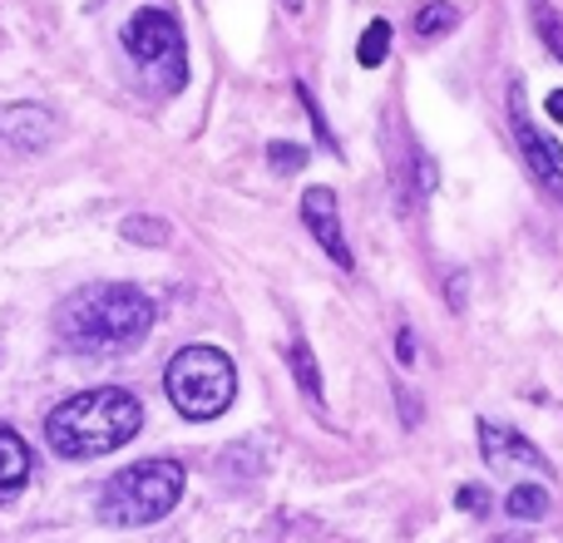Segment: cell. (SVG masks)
Wrapping results in <instances>:
<instances>
[{
	"instance_id": "obj_1",
	"label": "cell",
	"mask_w": 563,
	"mask_h": 543,
	"mask_svg": "<svg viewBox=\"0 0 563 543\" xmlns=\"http://www.w3.org/2000/svg\"><path fill=\"white\" fill-rule=\"evenodd\" d=\"M154 331V301L129 281H95L79 287L59 301L55 311V336L65 351L89 361H114L144 346Z\"/></svg>"
},
{
	"instance_id": "obj_2",
	"label": "cell",
	"mask_w": 563,
	"mask_h": 543,
	"mask_svg": "<svg viewBox=\"0 0 563 543\" xmlns=\"http://www.w3.org/2000/svg\"><path fill=\"white\" fill-rule=\"evenodd\" d=\"M139 425H144V406H139L134 390L95 386L49 410L45 440L59 459H99V455H114L119 445H129L139 435Z\"/></svg>"
},
{
	"instance_id": "obj_3",
	"label": "cell",
	"mask_w": 563,
	"mask_h": 543,
	"mask_svg": "<svg viewBox=\"0 0 563 543\" xmlns=\"http://www.w3.org/2000/svg\"><path fill=\"white\" fill-rule=\"evenodd\" d=\"M184 495V465L174 459H139V465H124L119 475L104 479L99 489V519L104 524H158L168 509Z\"/></svg>"
},
{
	"instance_id": "obj_4",
	"label": "cell",
	"mask_w": 563,
	"mask_h": 543,
	"mask_svg": "<svg viewBox=\"0 0 563 543\" xmlns=\"http://www.w3.org/2000/svg\"><path fill=\"white\" fill-rule=\"evenodd\" d=\"M164 390L184 420H218L238 396V370L228 351L184 346L164 370Z\"/></svg>"
},
{
	"instance_id": "obj_5",
	"label": "cell",
	"mask_w": 563,
	"mask_h": 543,
	"mask_svg": "<svg viewBox=\"0 0 563 543\" xmlns=\"http://www.w3.org/2000/svg\"><path fill=\"white\" fill-rule=\"evenodd\" d=\"M124 49L134 55V65L154 79L158 89L178 95L188 79V49H184V30L168 10H134L124 25Z\"/></svg>"
},
{
	"instance_id": "obj_6",
	"label": "cell",
	"mask_w": 563,
	"mask_h": 543,
	"mask_svg": "<svg viewBox=\"0 0 563 543\" xmlns=\"http://www.w3.org/2000/svg\"><path fill=\"white\" fill-rule=\"evenodd\" d=\"M479 450H485V465L495 475L515 479V485H539V479H554V465L534 450V440H525L519 430H505L495 420H479Z\"/></svg>"
},
{
	"instance_id": "obj_7",
	"label": "cell",
	"mask_w": 563,
	"mask_h": 543,
	"mask_svg": "<svg viewBox=\"0 0 563 543\" xmlns=\"http://www.w3.org/2000/svg\"><path fill=\"white\" fill-rule=\"evenodd\" d=\"M301 223H307V233L317 237L321 253L341 272L356 267V257H351V247H346V233H341V213H336V193H331V188H307V193H301Z\"/></svg>"
},
{
	"instance_id": "obj_8",
	"label": "cell",
	"mask_w": 563,
	"mask_h": 543,
	"mask_svg": "<svg viewBox=\"0 0 563 543\" xmlns=\"http://www.w3.org/2000/svg\"><path fill=\"white\" fill-rule=\"evenodd\" d=\"M519 89H515V138H519V154H525V164H529V174L539 178V184L549 188V193H559L563 198V148L554 144V138H544L534 124L525 119V104H519Z\"/></svg>"
},
{
	"instance_id": "obj_9",
	"label": "cell",
	"mask_w": 563,
	"mask_h": 543,
	"mask_svg": "<svg viewBox=\"0 0 563 543\" xmlns=\"http://www.w3.org/2000/svg\"><path fill=\"white\" fill-rule=\"evenodd\" d=\"M59 134V119L49 114L45 104H30V99H20V104H5L0 109V138L15 148H45L49 138Z\"/></svg>"
},
{
	"instance_id": "obj_10",
	"label": "cell",
	"mask_w": 563,
	"mask_h": 543,
	"mask_svg": "<svg viewBox=\"0 0 563 543\" xmlns=\"http://www.w3.org/2000/svg\"><path fill=\"white\" fill-rule=\"evenodd\" d=\"M30 479V445L10 425H0V505L15 499Z\"/></svg>"
},
{
	"instance_id": "obj_11",
	"label": "cell",
	"mask_w": 563,
	"mask_h": 543,
	"mask_svg": "<svg viewBox=\"0 0 563 543\" xmlns=\"http://www.w3.org/2000/svg\"><path fill=\"white\" fill-rule=\"evenodd\" d=\"M549 509H554V499H549L544 485H515V489L505 495V514L519 519V524H539Z\"/></svg>"
},
{
	"instance_id": "obj_12",
	"label": "cell",
	"mask_w": 563,
	"mask_h": 543,
	"mask_svg": "<svg viewBox=\"0 0 563 543\" xmlns=\"http://www.w3.org/2000/svg\"><path fill=\"white\" fill-rule=\"evenodd\" d=\"M287 366H291V376H297L301 396H307L311 406H321V370H317V356H311V346L301 336L287 346Z\"/></svg>"
},
{
	"instance_id": "obj_13",
	"label": "cell",
	"mask_w": 563,
	"mask_h": 543,
	"mask_svg": "<svg viewBox=\"0 0 563 543\" xmlns=\"http://www.w3.org/2000/svg\"><path fill=\"white\" fill-rule=\"evenodd\" d=\"M455 25H460V10L450 5V0H430V5H420V15H416V35H420V40L450 35Z\"/></svg>"
},
{
	"instance_id": "obj_14",
	"label": "cell",
	"mask_w": 563,
	"mask_h": 543,
	"mask_svg": "<svg viewBox=\"0 0 563 543\" xmlns=\"http://www.w3.org/2000/svg\"><path fill=\"white\" fill-rule=\"evenodd\" d=\"M386 49H390V25H386V20H371V25L361 30V40H356V59H361V69L386 65Z\"/></svg>"
},
{
	"instance_id": "obj_15",
	"label": "cell",
	"mask_w": 563,
	"mask_h": 543,
	"mask_svg": "<svg viewBox=\"0 0 563 543\" xmlns=\"http://www.w3.org/2000/svg\"><path fill=\"white\" fill-rule=\"evenodd\" d=\"M529 10H534V30H539V40H544V45L563 59V20L554 15V5H549V0H529Z\"/></svg>"
},
{
	"instance_id": "obj_16",
	"label": "cell",
	"mask_w": 563,
	"mask_h": 543,
	"mask_svg": "<svg viewBox=\"0 0 563 543\" xmlns=\"http://www.w3.org/2000/svg\"><path fill=\"white\" fill-rule=\"evenodd\" d=\"M124 237L144 247H164L168 243V223L164 218H124Z\"/></svg>"
},
{
	"instance_id": "obj_17",
	"label": "cell",
	"mask_w": 563,
	"mask_h": 543,
	"mask_svg": "<svg viewBox=\"0 0 563 543\" xmlns=\"http://www.w3.org/2000/svg\"><path fill=\"white\" fill-rule=\"evenodd\" d=\"M267 164H273L277 174H301V168H307V148L287 144V138H282V144H267Z\"/></svg>"
},
{
	"instance_id": "obj_18",
	"label": "cell",
	"mask_w": 563,
	"mask_h": 543,
	"mask_svg": "<svg viewBox=\"0 0 563 543\" xmlns=\"http://www.w3.org/2000/svg\"><path fill=\"white\" fill-rule=\"evenodd\" d=\"M297 99H301V109H307V114H311V129H317V134H321V144H327V148H336V138H331L327 119H321V109H317V99H311V89H307V85H297Z\"/></svg>"
},
{
	"instance_id": "obj_19",
	"label": "cell",
	"mask_w": 563,
	"mask_h": 543,
	"mask_svg": "<svg viewBox=\"0 0 563 543\" xmlns=\"http://www.w3.org/2000/svg\"><path fill=\"white\" fill-rule=\"evenodd\" d=\"M455 505L465 509V514H485V509H489V489H485V485H465V489L455 495Z\"/></svg>"
},
{
	"instance_id": "obj_20",
	"label": "cell",
	"mask_w": 563,
	"mask_h": 543,
	"mask_svg": "<svg viewBox=\"0 0 563 543\" xmlns=\"http://www.w3.org/2000/svg\"><path fill=\"white\" fill-rule=\"evenodd\" d=\"M396 356H400V366H410V361H416V336H410V331H400V336H396Z\"/></svg>"
},
{
	"instance_id": "obj_21",
	"label": "cell",
	"mask_w": 563,
	"mask_h": 543,
	"mask_svg": "<svg viewBox=\"0 0 563 543\" xmlns=\"http://www.w3.org/2000/svg\"><path fill=\"white\" fill-rule=\"evenodd\" d=\"M549 114H554L559 124H563V89H554V95H549Z\"/></svg>"
}]
</instances>
